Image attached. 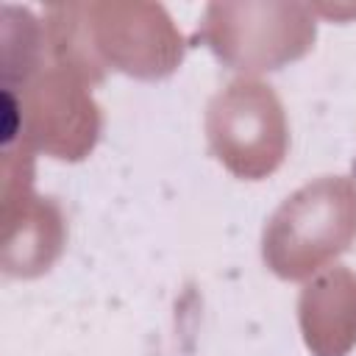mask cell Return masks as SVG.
Returning a JSON list of instances; mask_svg holds the SVG:
<instances>
[{
  "label": "cell",
  "mask_w": 356,
  "mask_h": 356,
  "mask_svg": "<svg viewBox=\"0 0 356 356\" xmlns=\"http://www.w3.org/2000/svg\"><path fill=\"white\" fill-rule=\"evenodd\" d=\"M356 242V178L320 175L264 222L261 259L284 281H309Z\"/></svg>",
  "instance_id": "obj_1"
},
{
  "label": "cell",
  "mask_w": 356,
  "mask_h": 356,
  "mask_svg": "<svg viewBox=\"0 0 356 356\" xmlns=\"http://www.w3.org/2000/svg\"><path fill=\"white\" fill-rule=\"evenodd\" d=\"M3 142H22L58 161H83L103 131L92 83L53 61H44L22 86L3 89Z\"/></svg>",
  "instance_id": "obj_2"
},
{
  "label": "cell",
  "mask_w": 356,
  "mask_h": 356,
  "mask_svg": "<svg viewBox=\"0 0 356 356\" xmlns=\"http://www.w3.org/2000/svg\"><path fill=\"white\" fill-rule=\"evenodd\" d=\"M317 39L309 3L295 0H220L209 3L195 42H203L225 67L259 75L303 58Z\"/></svg>",
  "instance_id": "obj_3"
},
{
  "label": "cell",
  "mask_w": 356,
  "mask_h": 356,
  "mask_svg": "<svg viewBox=\"0 0 356 356\" xmlns=\"http://www.w3.org/2000/svg\"><path fill=\"white\" fill-rule=\"evenodd\" d=\"M211 156L242 181H264L289 150V122L278 92L259 78H236L206 106Z\"/></svg>",
  "instance_id": "obj_4"
},
{
  "label": "cell",
  "mask_w": 356,
  "mask_h": 356,
  "mask_svg": "<svg viewBox=\"0 0 356 356\" xmlns=\"http://www.w3.org/2000/svg\"><path fill=\"white\" fill-rule=\"evenodd\" d=\"M83 33L92 58L139 81L172 75L186 53V39L161 3L92 0L81 3Z\"/></svg>",
  "instance_id": "obj_5"
},
{
  "label": "cell",
  "mask_w": 356,
  "mask_h": 356,
  "mask_svg": "<svg viewBox=\"0 0 356 356\" xmlns=\"http://www.w3.org/2000/svg\"><path fill=\"white\" fill-rule=\"evenodd\" d=\"M3 253L8 278L44 275L67 245V217L56 197L33 189V150L22 142H3Z\"/></svg>",
  "instance_id": "obj_6"
},
{
  "label": "cell",
  "mask_w": 356,
  "mask_h": 356,
  "mask_svg": "<svg viewBox=\"0 0 356 356\" xmlns=\"http://www.w3.org/2000/svg\"><path fill=\"white\" fill-rule=\"evenodd\" d=\"M298 325L312 356H348L356 348V273L334 264L298 295Z\"/></svg>",
  "instance_id": "obj_7"
}]
</instances>
